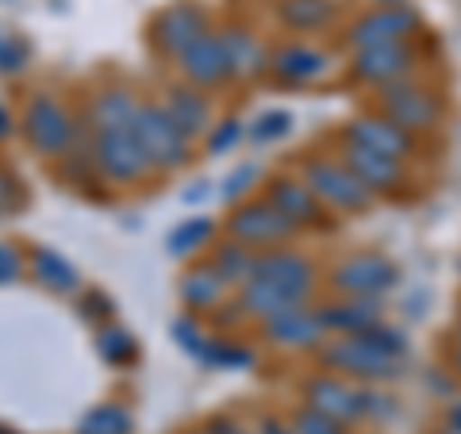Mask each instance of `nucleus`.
I'll return each instance as SVG.
<instances>
[{
	"mask_svg": "<svg viewBox=\"0 0 461 434\" xmlns=\"http://www.w3.org/2000/svg\"><path fill=\"white\" fill-rule=\"evenodd\" d=\"M254 434H262V430H254Z\"/></svg>",
	"mask_w": 461,
	"mask_h": 434,
	"instance_id": "nucleus-51",
	"label": "nucleus"
},
{
	"mask_svg": "<svg viewBox=\"0 0 461 434\" xmlns=\"http://www.w3.org/2000/svg\"><path fill=\"white\" fill-rule=\"evenodd\" d=\"M304 403H308V408H315L320 415L335 419V423H342V427L366 419V411H362V384H354L346 377H335V373H315V377H308Z\"/></svg>",
	"mask_w": 461,
	"mask_h": 434,
	"instance_id": "nucleus-12",
	"label": "nucleus"
},
{
	"mask_svg": "<svg viewBox=\"0 0 461 434\" xmlns=\"http://www.w3.org/2000/svg\"><path fill=\"white\" fill-rule=\"evenodd\" d=\"M208 262H212V269L227 281V288H235V293H239V288L254 277L258 250H250V246H242V242H235V239H227V242L215 246Z\"/></svg>",
	"mask_w": 461,
	"mask_h": 434,
	"instance_id": "nucleus-27",
	"label": "nucleus"
},
{
	"mask_svg": "<svg viewBox=\"0 0 461 434\" xmlns=\"http://www.w3.org/2000/svg\"><path fill=\"white\" fill-rule=\"evenodd\" d=\"M438 434H461V427H454V423H442V427H438Z\"/></svg>",
	"mask_w": 461,
	"mask_h": 434,
	"instance_id": "nucleus-47",
	"label": "nucleus"
},
{
	"mask_svg": "<svg viewBox=\"0 0 461 434\" xmlns=\"http://www.w3.org/2000/svg\"><path fill=\"white\" fill-rule=\"evenodd\" d=\"M27 62V47L20 39H0V74H16V69H23Z\"/></svg>",
	"mask_w": 461,
	"mask_h": 434,
	"instance_id": "nucleus-38",
	"label": "nucleus"
},
{
	"mask_svg": "<svg viewBox=\"0 0 461 434\" xmlns=\"http://www.w3.org/2000/svg\"><path fill=\"white\" fill-rule=\"evenodd\" d=\"M269 69L281 85H315L330 74V54L312 42H285L281 50H273Z\"/></svg>",
	"mask_w": 461,
	"mask_h": 434,
	"instance_id": "nucleus-19",
	"label": "nucleus"
},
{
	"mask_svg": "<svg viewBox=\"0 0 461 434\" xmlns=\"http://www.w3.org/2000/svg\"><path fill=\"white\" fill-rule=\"evenodd\" d=\"M350 74L357 85H369V89L381 93L388 85L415 77V50H411V42H388V47L354 50Z\"/></svg>",
	"mask_w": 461,
	"mask_h": 434,
	"instance_id": "nucleus-11",
	"label": "nucleus"
},
{
	"mask_svg": "<svg viewBox=\"0 0 461 434\" xmlns=\"http://www.w3.org/2000/svg\"><path fill=\"white\" fill-rule=\"evenodd\" d=\"M193 434H212V430H208V427H200V430H193Z\"/></svg>",
	"mask_w": 461,
	"mask_h": 434,
	"instance_id": "nucleus-49",
	"label": "nucleus"
},
{
	"mask_svg": "<svg viewBox=\"0 0 461 434\" xmlns=\"http://www.w3.org/2000/svg\"><path fill=\"white\" fill-rule=\"evenodd\" d=\"M200 361H204V366H212V369H242V366H250V361H254V354L247 350V346L230 342V339H212V335H208Z\"/></svg>",
	"mask_w": 461,
	"mask_h": 434,
	"instance_id": "nucleus-32",
	"label": "nucleus"
},
{
	"mask_svg": "<svg viewBox=\"0 0 461 434\" xmlns=\"http://www.w3.org/2000/svg\"><path fill=\"white\" fill-rule=\"evenodd\" d=\"M20 131L35 154L62 158L81 139V123L66 100H58L54 93H35L20 115Z\"/></svg>",
	"mask_w": 461,
	"mask_h": 434,
	"instance_id": "nucleus-2",
	"label": "nucleus"
},
{
	"mask_svg": "<svg viewBox=\"0 0 461 434\" xmlns=\"http://www.w3.org/2000/svg\"><path fill=\"white\" fill-rule=\"evenodd\" d=\"M442 112H446L442 96L435 89H427V85H420L415 77L381 89V115H388V120L400 123L403 131H411V135L435 131Z\"/></svg>",
	"mask_w": 461,
	"mask_h": 434,
	"instance_id": "nucleus-6",
	"label": "nucleus"
},
{
	"mask_svg": "<svg viewBox=\"0 0 461 434\" xmlns=\"http://www.w3.org/2000/svg\"><path fill=\"white\" fill-rule=\"evenodd\" d=\"M254 277L315 288V285H320V269H315V262H312L304 250H293V246H277V250H262V254H258Z\"/></svg>",
	"mask_w": 461,
	"mask_h": 434,
	"instance_id": "nucleus-21",
	"label": "nucleus"
},
{
	"mask_svg": "<svg viewBox=\"0 0 461 434\" xmlns=\"http://www.w3.org/2000/svg\"><path fill=\"white\" fill-rule=\"evenodd\" d=\"M89 147H93V162L100 181H112V185H135V181H147L154 173V162L147 147L139 142L135 127H120V131H89Z\"/></svg>",
	"mask_w": 461,
	"mask_h": 434,
	"instance_id": "nucleus-3",
	"label": "nucleus"
},
{
	"mask_svg": "<svg viewBox=\"0 0 461 434\" xmlns=\"http://www.w3.org/2000/svg\"><path fill=\"white\" fill-rule=\"evenodd\" d=\"M208 430L212 434H247V430L239 427V419H230V415H215L212 423H208Z\"/></svg>",
	"mask_w": 461,
	"mask_h": 434,
	"instance_id": "nucleus-42",
	"label": "nucleus"
},
{
	"mask_svg": "<svg viewBox=\"0 0 461 434\" xmlns=\"http://www.w3.org/2000/svg\"><path fill=\"white\" fill-rule=\"evenodd\" d=\"M312 293H315V288H304V285L250 277V281L235 293V312L242 315V320L269 323V320H277V315L300 308V303H308V300H312Z\"/></svg>",
	"mask_w": 461,
	"mask_h": 434,
	"instance_id": "nucleus-10",
	"label": "nucleus"
},
{
	"mask_svg": "<svg viewBox=\"0 0 461 434\" xmlns=\"http://www.w3.org/2000/svg\"><path fill=\"white\" fill-rule=\"evenodd\" d=\"M335 20V5L330 0H285L281 5V23L293 32H323Z\"/></svg>",
	"mask_w": 461,
	"mask_h": 434,
	"instance_id": "nucleus-28",
	"label": "nucleus"
},
{
	"mask_svg": "<svg viewBox=\"0 0 461 434\" xmlns=\"http://www.w3.org/2000/svg\"><path fill=\"white\" fill-rule=\"evenodd\" d=\"M169 330H173V339L181 342V350H185V354H193V357L200 361V354H204V342H208V335L200 330V323H193L189 315H181V320H173V323H169Z\"/></svg>",
	"mask_w": 461,
	"mask_h": 434,
	"instance_id": "nucleus-35",
	"label": "nucleus"
},
{
	"mask_svg": "<svg viewBox=\"0 0 461 434\" xmlns=\"http://www.w3.org/2000/svg\"><path fill=\"white\" fill-rule=\"evenodd\" d=\"M177 62H181L185 85H193V89H212V85H223L230 77V66H227L220 32H204L189 50L177 58Z\"/></svg>",
	"mask_w": 461,
	"mask_h": 434,
	"instance_id": "nucleus-18",
	"label": "nucleus"
},
{
	"mask_svg": "<svg viewBox=\"0 0 461 434\" xmlns=\"http://www.w3.org/2000/svg\"><path fill=\"white\" fill-rule=\"evenodd\" d=\"M320 312H323L327 335H366V330L384 323L381 300H366V296H339L323 303Z\"/></svg>",
	"mask_w": 461,
	"mask_h": 434,
	"instance_id": "nucleus-20",
	"label": "nucleus"
},
{
	"mask_svg": "<svg viewBox=\"0 0 461 434\" xmlns=\"http://www.w3.org/2000/svg\"><path fill=\"white\" fill-rule=\"evenodd\" d=\"M142 100L127 89H100L89 108H85V127L89 131H120V127H135V112Z\"/></svg>",
	"mask_w": 461,
	"mask_h": 434,
	"instance_id": "nucleus-22",
	"label": "nucleus"
},
{
	"mask_svg": "<svg viewBox=\"0 0 461 434\" xmlns=\"http://www.w3.org/2000/svg\"><path fill=\"white\" fill-rule=\"evenodd\" d=\"M239 139H242V123L239 120H223L220 127H212L208 131V154H223V150L235 147Z\"/></svg>",
	"mask_w": 461,
	"mask_h": 434,
	"instance_id": "nucleus-37",
	"label": "nucleus"
},
{
	"mask_svg": "<svg viewBox=\"0 0 461 434\" xmlns=\"http://www.w3.org/2000/svg\"><path fill=\"white\" fill-rule=\"evenodd\" d=\"M0 434H12V430H5V427H0Z\"/></svg>",
	"mask_w": 461,
	"mask_h": 434,
	"instance_id": "nucleus-50",
	"label": "nucleus"
},
{
	"mask_svg": "<svg viewBox=\"0 0 461 434\" xmlns=\"http://www.w3.org/2000/svg\"><path fill=\"white\" fill-rule=\"evenodd\" d=\"M208 196V181H196L189 185V193H185V204H196V200H204Z\"/></svg>",
	"mask_w": 461,
	"mask_h": 434,
	"instance_id": "nucleus-44",
	"label": "nucleus"
},
{
	"mask_svg": "<svg viewBox=\"0 0 461 434\" xmlns=\"http://www.w3.org/2000/svg\"><path fill=\"white\" fill-rule=\"evenodd\" d=\"M20 273H23L20 250H16V246H8V242H0V285L20 281Z\"/></svg>",
	"mask_w": 461,
	"mask_h": 434,
	"instance_id": "nucleus-39",
	"label": "nucleus"
},
{
	"mask_svg": "<svg viewBox=\"0 0 461 434\" xmlns=\"http://www.w3.org/2000/svg\"><path fill=\"white\" fill-rule=\"evenodd\" d=\"M262 335L269 346H277V350H320L323 339H327V323H323L320 308L300 303V308L262 323Z\"/></svg>",
	"mask_w": 461,
	"mask_h": 434,
	"instance_id": "nucleus-14",
	"label": "nucleus"
},
{
	"mask_svg": "<svg viewBox=\"0 0 461 434\" xmlns=\"http://www.w3.org/2000/svg\"><path fill=\"white\" fill-rule=\"evenodd\" d=\"M288 131H293V112H285V108H273V112H262L254 120V139L258 142H277V139H285Z\"/></svg>",
	"mask_w": 461,
	"mask_h": 434,
	"instance_id": "nucleus-33",
	"label": "nucleus"
},
{
	"mask_svg": "<svg viewBox=\"0 0 461 434\" xmlns=\"http://www.w3.org/2000/svg\"><path fill=\"white\" fill-rule=\"evenodd\" d=\"M32 277H35L42 288L58 293V296H69V293H77V288H81L77 266L69 262L66 254H58L54 246H39V250L32 254Z\"/></svg>",
	"mask_w": 461,
	"mask_h": 434,
	"instance_id": "nucleus-26",
	"label": "nucleus"
},
{
	"mask_svg": "<svg viewBox=\"0 0 461 434\" xmlns=\"http://www.w3.org/2000/svg\"><path fill=\"white\" fill-rule=\"evenodd\" d=\"M135 135L139 142L147 147L154 169H181L193 154V139L173 123V115L154 104V100H142L139 112H135Z\"/></svg>",
	"mask_w": 461,
	"mask_h": 434,
	"instance_id": "nucleus-5",
	"label": "nucleus"
},
{
	"mask_svg": "<svg viewBox=\"0 0 461 434\" xmlns=\"http://www.w3.org/2000/svg\"><path fill=\"white\" fill-rule=\"evenodd\" d=\"M288 423H293V430L296 434H346V427L342 423H335V419H327V415H320L315 408H296L293 415H288Z\"/></svg>",
	"mask_w": 461,
	"mask_h": 434,
	"instance_id": "nucleus-34",
	"label": "nucleus"
},
{
	"mask_svg": "<svg viewBox=\"0 0 461 434\" xmlns=\"http://www.w3.org/2000/svg\"><path fill=\"white\" fill-rule=\"evenodd\" d=\"M8 135H12V115L5 104H0V139H8Z\"/></svg>",
	"mask_w": 461,
	"mask_h": 434,
	"instance_id": "nucleus-45",
	"label": "nucleus"
},
{
	"mask_svg": "<svg viewBox=\"0 0 461 434\" xmlns=\"http://www.w3.org/2000/svg\"><path fill=\"white\" fill-rule=\"evenodd\" d=\"M339 162L354 173L362 185H369L373 193H396L403 181H408V169L396 158H384V154H373L366 147H354V142L342 139V150H339Z\"/></svg>",
	"mask_w": 461,
	"mask_h": 434,
	"instance_id": "nucleus-17",
	"label": "nucleus"
},
{
	"mask_svg": "<svg viewBox=\"0 0 461 434\" xmlns=\"http://www.w3.org/2000/svg\"><path fill=\"white\" fill-rule=\"evenodd\" d=\"M258 430H262V434H296L293 423H288V419H281V415H262Z\"/></svg>",
	"mask_w": 461,
	"mask_h": 434,
	"instance_id": "nucleus-41",
	"label": "nucleus"
},
{
	"mask_svg": "<svg viewBox=\"0 0 461 434\" xmlns=\"http://www.w3.org/2000/svg\"><path fill=\"white\" fill-rule=\"evenodd\" d=\"M227 235L262 254V250H277V246H285L288 239L296 235V227L262 196V200H242V204L230 212Z\"/></svg>",
	"mask_w": 461,
	"mask_h": 434,
	"instance_id": "nucleus-7",
	"label": "nucleus"
},
{
	"mask_svg": "<svg viewBox=\"0 0 461 434\" xmlns=\"http://www.w3.org/2000/svg\"><path fill=\"white\" fill-rule=\"evenodd\" d=\"M204 32H208V16L196 5H169L166 12H158V20L150 27V39L162 54L181 58Z\"/></svg>",
	"mask_w": 461,
	"mask_h": 434,
	"instance_id": "nucleus-15",
	"label": "nucleus"
},
{
	"mask_svg": "<svg viewBox=\"0 0 461 434\" xmlns=\"http://www.w3.org/2000/svg\"><path fill=\"white\" fill-rule=\"evenodd\" d=\"M223 39V54H227V66H230V77H239V81H250L258 77L262 69L269 66V58H266V47H262V39H258L250 27H223L220 32Z\"/></svg>",
	"mask_w": 461,
	"mask_h": 434,
	"instance_id": "nucleus-23",
	"label": "nucleus"
},
{
	"mask_svg": "<svg viewBox=\"0 0 461 434\" xmlns=\"http://www.w3.org/2000/svg\"><path fill=\"white\" fill-rule=\"evenodd\" d=\"M442 423H454V427H461V396H454L450 403H446V419Z\"/></svg>",
	"mask_w": 461,
	"mask_h": 434,
	"instance_id": "nucleus-43",
	"label": "nucleus"
},
{
	"mask_svg": "<svg viewBox=\"0 0 461 434\" xmlns=\"http://www.w3.org/2000/svg\"><path fill=\"white\" fill-rule=\"evenodd\" d=\"M162 108L173 115V123H177L189 139H200V135L212 131V108H208L204 93L193 89V85H169Z\"/></svg>",
	"mask_w": 461,
	"mask_h": 434,
	"instance_id": "nucleus-24",
	"label": "nucleus"
},
{
	"mask_svg": "<svg viewBox=\"0 0 461 434\" xmlns=\"http://www.w3.org/2000/svg\"><path fill=\"white\" fill-rule=\"evenodd\" d=\"M403 357H408V339L388 323L366 330V335H327L315 350V361L327 373H339L354 384L396 381L403 373Z\"/></svg>",
	"mask_w": 461,
	"mask_h": 434,
	"instance_id": "nucleus-1",
	"label": "nucleus"
},
{
	"mask_svg": "<svg viewBox=\"0 0 461 434\" xmlns=\"http://www.w3.org/2000/svg\"><path fill=\"white\" fill-rule=\"evenodd\" d=\"M254 181H258V166L254 162H247V166H235L223 177V189H220V196L223 200H242L250 189H254Z\"/></svg>",
	"mask_w": 461,
	"mask_h": 434,
	"instance_id": "nucleus-36",
	"label": "nucleus"
},
{
	"mask_svg": "<svg viewBox=\"0 0 461 434\" xmlns=\"http://www.w3.org/2000/svg\"><path fill=\"white\" fill-rule=\"evenodd\" d=\"M266 200L296 231L300 227H323L327 223V212H323L320 200H315V193L304 185V177H288V173H285V177H273L266 185Z\"/></svg>",
	"mask_w": 461,
	"mask_h": 434,
	"instance_id": "nucleus-16",
	"label": "nucleus"
},
{
	"mask_svg": "<svg viewBox=\"0 0 461 434\" xmlns=\"http://www.w3.org/2000/svg\"><path fill=\"white\" fill-rule=\"evenodd\" d=\"M131 427H135V419L123 403H96L77 423V434H131Z\"/></svg>",
	"mask_w": 461,
	"mask_h": 434,
	"instance_id": "nucleus-29",
	"label": "nucleus"
},
{
	"mask_svg": "<svg viewBox=\"0 0 461 434\" xmlns=\"http://www.w3.org/2000/svg\"><path fill=\"white\" fill-rule=\"evenodd\" d=\"M300 177H304V185L315 193V200H320L323 208L357 215V212H369L373 204H377V193L357 181L339 158H308Z\"/></svg>",
	"mask_w": 461,
	"mask_h": 434,
	"instance_id": "nucleus-4",
	"label": "nucleus"
},
{
	"mask_svg": "<svg viewBox=\"0 0 461 434\" xmlns=\"http://www.w3.org/2000/svg\"><path fill=\"white\" fill-rule=\"evenodd\" d=\"M77 308H81V315H85V320H104V315L112 312V300L104 296V293H85L81 300H77Z\"/></svg>",
	"mask_w": 461,
	"mask_h": 434,
	"instance_id": "nucleus-40",
	"label": "nucleus"
},
{
	"mask_svg": "<svg viewBox=\"0 0 461 434\" xmlns=\"http://www.w3.org/2000/svg\"><path fill=\"white\" fill-rule=\"evenodd\" d=\"M346 142L366 147L373 154H384V158H396V162H408V158L415 154V135L403 131L400 123H393L381 112L357 115V120L346 123Z\"/></svg>",
	"mask_w": 461,
	"mask_h": 434,
	"instance_id": "nucleus-13",
	"label": "nucleus"
},
{
	"mask_svg": "<svg viewBox=\"0 0 461 434\" xmlns=\"http://www.w3.org/2000/svg\"><path fill=\"white\" fill-rule=\"evenodd\" d=\"M96 350L108 366H131V361L139 357V342H135L131 330H123V327H100L96 330Z\"/></svg>",
	"mask_w": 461,
	"mask_h": 434,
	"instance_id": "nucleus-31",
	"label": "nucleus"
},
{
	"mask_svg": "<svg viewBox=\"0 0 461 434\" xmlns=\"http://www.w3.org/2000/svg\"><path fill=\"white\" fill-rule=\"evenodd\" d=\"M227 281L220 277V273L212 269V262H200L193 266L189 273L181 277V303L189 312H212V308H220V303L227 300Z\"/></svg>",
	"mask_w": 461,
	"mask_h": 434,
	"instance_id": "nucleus-25",
	"label": "nucleus"
},
{
	"mask_svg": "<svg viewBox=\"0 0 461 434\" xmlns=\"http://www.w3.org/2000/svg\"><path fill=\"white\" fill-rule=\"evenodd\" d=\"M377 5H403V0H377Z\"/></svg>",
	"mask_w": 461,
	"mask_h": 434,
	"instance_id": "nucleus-48",
	"label": "nucleus"
},
{
	"mask_svg": "<svg viewBox=\"0 0 461 434\" xmlns=\"http://www.w3.org/2000/svg\"><path fill=\"white\" fill-rule=\"evenodd\" d=\"M415 32H420V12L411 5H377L350 23L346 42H350V50H369L388 47V42H408Z\"/></svg>",
	"mask_w": 461,
	"mask_h": 434,
	"instance_id": "nucleus-9",
	"label": "nucleus"
},
{
	"mask_svg": "<svg viewBox=\"0 0 461 434\" xmlns=\"http://www.w3.org/2000/svg\"><path fill=\"white\" fill-rule=\"evenodd\" d=\"M212 220H204V215H196V220H185V223H177L166 235V250L173 254V258H189V254H196L200 246H204L208 239H212Z\"/></svg>",
	"mask_w": 461,
	"mask_h": 434,
	"instance_id": "nucleus-30",
	"label": "nucleus"
},
{
	"mask_svg": "<svg viewBox=\"0 0 461 434\" xmlns=\"http://www.w3.org/2000/svg\"><path fill=\"white\" fill-rule=\"evenodd\" d=\"M400 269L396 262H388L377 250H362L350 254L330 269V285H335L339 296H366V300H381L388 288H396Z\"/></svg>",
	"mask_w": 461,
	"mask_h": 434,
	"instance_id": "nucleus-8",
	"label": "nucleus"
},
{
	"mask_svg": "<svg viewBox=\"0 0 461 434\" xmlns=\"http://www.w3.org/2000/svg\"><path fill=\"white\" fill-rule=\"evenodd\" d=\"M450 361H454V369L461 373V339H454V354H450Z\"/></svg>",
	"mask_w": 461,
	"mask_h": 434,
	"instance_id": "nucleus-46",
	"label": "nucleus"
}]
</instances>
